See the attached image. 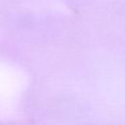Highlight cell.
Instances as JSON below:
<instances>
[]
</instances>
